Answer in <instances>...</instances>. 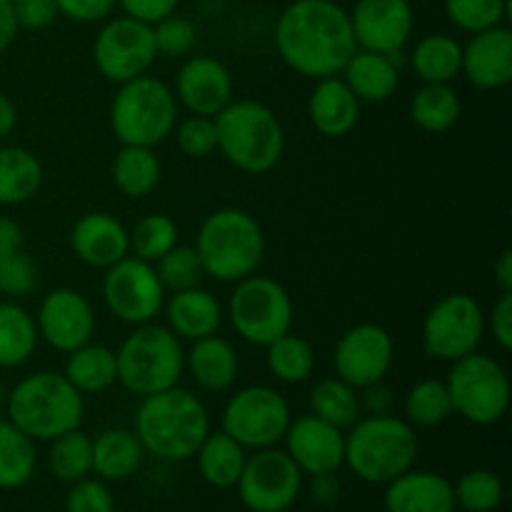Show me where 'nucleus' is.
<instances>
[{"label": "nucleus", "instance_id": "obj_1", "mask_svg": "<svg viewBox=\"0 0 512 512\" xmlns=\"http://www.w3.org/2000/svg\"><path fill=\"white\" fill-rule=\"evenodd\" d=\"M275 50L293 73L320 80L340 75L358 50L350 15L335 0H293L275 23Z\"/></svg>", "mask_w": 512, "mask_h": 512}, {"label": "nucleus", "instance_id": "obj_2", "mask_svg": "<svg viewBox=\"0 0 512 512\" xmlns=\"http://www.w3.org/2000/svg\"><path fill=\"white\" fill-rule=\"evenodd\" d=\"M133 430L145 453L168 463H183L193 458L210 433V415L200 395L175 385L143 398Z\"/></svg>", "mask_w": 512, "mask_h": 512}, {"label": "nucleus", "instance_id": "obj_3", "mask_svg": "<svg viewBox=\"0 0 512 512\" xmlns=\"http://www.w3.org/2000/svg\"><path fill=\"white\" fill-rule=\"evenodd\" d=\"M418 433L398 415H365L345 433V465L370 485H388L418 460Z\"/></svg>", "mask_w": 512, "mask_h": 512}, {"label": "nucleus", "instance_id": "obj_4", "mask_svg": "<svg viewBox=\"0 0 512 512\" xmlns=\"http://www.w3.org/2000/svg\"><path fill=\"white\" fill-rule=\"evenodd\" d=\"M83 398L63 373L38 370L10 390L5 413L30 440L50 443L58 435L80 428L85 415Z\"/></svg>", "mask_w": 512, "mask_h": 512}, {"label": "nucleus", "instance_id": "obj_5", "mask_svg": "<svg viewBox=\"0 0 512 512\" xmlns=\"http://www.w3.org/2000/svg\"><path fill=\"white\" fill-rule=\"evenodd\" d=\"M218 150L233 168L263 175L285 153V130L273 108L260 100H230L218 115Z\"/></svg>", "mask_w": 512, "mask_h": 512}, {"label": "nucleus", "instance_id": "obj_6", "mask_svg": "<svg viewBox=\"0 0 512 512\" xmlns=\"http://www.w3.org/2000/svg\"><path fill=\"white\" fill-rule=\"evenodd\" d=\"M195 253L205 275L218 283H238L258 273L265 255V233L245 210L220 208L200 223Z\"/></svg>", "mask_w": 512, "mask_h": 512}, {"label": "nucleus", "instance_id": "obj_7", "mask_svg": "<svg viewBox=\"0 0 512 512\" xmlns=\"http://www.w3.org/2000/svg\"><path fill=\"white\" fill-rule=\"evenodd\" d=\"M118 383L138 398L163 393L180 385L185 373V350L168 325H135L115 350Z\"/></svg>", "mask_w": 512, "mask_h": 512}, {"label": "nucleus", "instance_id": "obj_8", "mask_svg": "<svg viewBox=\"0 0 512 512\" xmlns=\"http://www.w3.org/2000/svg\"><path fill=\"white\" fill-rule=\"evenodd\" d=\"M178 123V100L173 88L153 75H140L118 85L110 103V128L120 145L155 148Z\"/></svg>", "mask_w": 512, "mask_h": 512}, {"label": "nucleus", "instance_id": "obj_9", "mask_svg": "<svg viewBox=\"0 0 512 512\" xmlns=\"http://www.w3.org/2000/svg\"><path fill=\"white\" fill-rule=\"evenodd\" d=\"M448 393L453 415L473 425H495L510 408V378L503 365L480 350L450 363Z\"/></svg>", "mask_w": 512, "mask_h": 512}, {"label": "nucleus", "instance_id": "obj_10", "mask_svg": "<svg viewBox=\"0 0 512 512\" xmlns=\"http://www.w3.org/2000/svg\"><path fill=\"white\" fill-rule=\"evenodd\" d=\"M228 315L245 343L265 348L293 328V300L278 280L253 273L235 283Z\"/></svg>", "mask_w": 512, "mask_h": 512}, {"label": "nucleus", "instance_id": "obj_11", "mask_svg": "<svg viewBox=\"0 0 512 512\" xmlns=\"http://www.w3.org/2000/svg\"><path fill=\"white\" fill-rule=\"evenodd\" d=\"M290 405L270 385H248L230 395L220 415V430L238 440L245 450L273 448L288 430Z\"/></svg>", "mask_w": 512, "mask_h": 512}, {"label": "nucleus", "instance_id": "obj_12", "mask_svg": "<svg viewBox=\"0 0 512 512\" xmlns=\"http://www.w3.org/2000/svg\"><path fill=\"white\" fill-rule=\"evenodd\" d=\"M485 333V310L468 293H450L428 310L423 320V350L428 358L455 360L480 350Z\"/></svg>", "mask_w": 512, "mask_h": 512}, {"label": "nucleus", "instance_id": "obj_13", "mask_svg": "<svg viewBox=\"0 0 512 512\" xmlns=\"http://www.w3.org/2000/svg\"><path fill=\"white\" fill-rule=\"evenodd\" d=\"M105 308L125 325L153 323L165 305V285L160 283L158 270L148 260L125 255L115 265L105 268L103 285Z\"/></svg>", "mask_w": 512, "mask_h": 512}, {"label": "nucleus", "instance_id": "obj_14", "mask_svg": "<svg viewBox=\"0 0 512 512\" xmlns=\"http://www.w3.org/2000/svg\"><path fill=\"white\" fill-rule=\"evenodd\" d=\"M155 58L158 50H155L153 25L140 23L128 15L105 20L93 40V63L110 83L120 85L148 75Z\"/></svg>", "mask_w": 512, "mask_h": 512}, {"label": "nucleus", "instance_id": "obj_15", "mask_svg": "<svg viewBox=\"0 0 512 512\" xmlns=\"http://www.w3.org/2000/svg\"><path fill=\"white\" fill-rule=\"evenodd\" d=\"M235 490L250 512H285L300 498L303 473L285 450L273 445L248 455Z\"/></svg>", "mask_w": 512, "mask_h": 512}, {"label": "nucleus", "instance_id": "obj_16", "mask_svg": "<svg viewBox=\"0 0 512 512\" xmlns=\"http://www.w3.org/2000/svg\"><path fill=\"white\" fill-rule=\"evenodd\" d=\"M393 358V335L383 325L360 323L340 335L333 350V368L340 380L360 390L388 378Z\"/></svg>", "mask_w": 512, "mask_h": 512}, {"label": "nucleus", "instance_id": "obj_17", "mask_svg": "<svg viewBox=\"0 0 512 512\" xmlns=\"http://www.w3.org/2000/svg\"><path fill=\"white\" fill-rule=\"evenodd\" d=\"M348 15L355 43L363 50L400 55L413 38L415 13L410 0H358Z\"/></svg>", "mask_w": 512, "mask_h": 512}, {"label": "nucleus", "instance_id": "obj_18", "mask_svg": "<svg viewBox=\"0 0 512 512\" xmlns=\"http://www.w3.org/2000/svg\"><path fill=\"white\" fill-rule=\"evenodd\" d=\"M40 340L58 353H73L90 343L95 333V313L90 300L73 288H55L40 300L33 315Z\"/></svg>", "mask_w": 512, "mask_h": 512}, {"label": "nucleus", "instance_id": "obj_19", "mask_svg": "<svg viewBox=\"0 0 512 512\" xmlns=\"http://www.w3.org/2000/svg\"><path fill=\"white\" fill-rule=\"evenodd\" d=\"M285 453L303 475L338 473L345 465V430L308 413L290 420L283 435Z\"/></svg>", "mask_w": 512, "mask_h": 512}, {"label": "nucleus", "instance_id": "obj_20", "mask_svg": "<svg viewBox=\"0 0 512 512\" xmlns=\"http://www.w3.org/2000/svg\"><path fill=\"white\" fill-rule=\"evenodd\" d=\"M173 93L190 115L215 118L233 100V75L213 55H190L175 75Z\"/></svg>", "mask_w": 512, "mask_h": 512}, {"label": "nucleus", "instance_id": "obj_21", "mask_svg": "<svg viewBox=\"0 0 512 512\" xmlns=\"http://www.w3.org/2000/svg\"><path fill=\"white\" fill-rule=\"evenodd\" d=\"M473 88L500 90L512 80V30L508 25H495L483 33L470 35L463 45V68Z\"/></svg>", "mask_w": 512, "mask_h": 512}, {"label": "nucleus", "instance_id": "obj_22", "mask_svg": "<svg viewBox=\"0 0 512 512\" xmlns=\"http://www.w3.org/2000/svg\"><path fill=\"white\" fill-rule=\"evenodd\" d=\"M70 248L80 263L105 270L130 255V233L115 215L85 213L70 228Z\"/></svg>", "mask_w": 512, "mask_h": 512}, {"label": "nucleus", "instance_id": "obj_23", "mask_svg": "<svg viewBox=\"0 0 512 512\" xmlns=\"http://www.w3.org/2000/svg\"><path fill=\"white\" fill-rule=\"evenodd\" d=\"M385 512H458L453 483L445 475L415 470L385 485Z\"/></svg>", "mask_w": 512, "mask_h": 512}, {"label": "nucleus", "instance_id": "obj_24", "mask_svg": "<svg viewBox=\"0 0 512 512\" xmlns=\"http://www.w3.org/2000/svg\"><path fill=\"white\" fill-rule=\"evenodd\" d=\"M360 100L340 75L320 78L308 98V118L325 138H345L360 120Z\"/></svg>", "mask_w": 512, "mask_h": 512}, {"label": "nucleus", "instance_id": "obj_25", "mask_svg": "<svg viewBox=\"0 0 512 512\" xmlns=\"http://www.w3.org/2000/svg\"><path fill=\"white\" fill-rule=\"evenodd\" d=\"M165 325L178 335L180 340H200L218 333L223 323V308L210 290L195 288L178 290L165 300Z\"/></svg>", "mask_w": 512, "mask_h": 512}, {"label": "nucleus", "instance_id": "obj_26", "mask_svg": "<svg viewBox=\"0 0 512 512\" xmlns=\"http://www.w3.org/2000/svg\"><path fill=\"white\" fill-rule=\"evenodd\" d=\"M185 370L200 390L223 393V390L233 388L240 375L238 350L218 333L193 340L190 350L185 353Z\"/></svg>", "mask_w": 512, "mask_h": 512}, {"label": "nucleus", "instance_id": "obj_27", "mask_svg": "<svg viewBox=\"0 0 512 512\" xmlns=\"http://www.w3.org/2000/svg\"><path fill=\"white\" fill-rule=\"evenodd\" d=\"M340 78L348 83L360 103H385L388 98H393L400 85L398 55L358 48L343 65Z\"/></svg>", "mask_w": 512, "mask_h": 512}, {"label": "nucleus", "instance_id": "obj_28", "mask_svg": "<svg viewBox=\"0 0 512 512\" xmlns=\"http://www.w3.org/2000/svg\"><path fill=\"white\" fill-rule=\"evenodd\" d=\"M145 458V448L130 428H108L93 440V473L105 483L133 478Z\"/></svg>", "mask_w": 512, "mask_h": 512}, {"label": "nucleus", "instance_id": "obj_29", "mask_svg": "<svg viewBox=\"0 0 512 512\" xmlns=\"http://www.w3.org/2000/svg\"><path fill=\"white\" fill-rule=\"evenodd\" d=\"M65 380L78 390L80 395L105 393L118 383V363H115V350L103 343H85L68 353L63 368Z\"/></svg>", "mask_w": 512, "mask_h": 512}, {"label": "nucleus", "instance_id": "obj_30", "mask_svg": "<svg viewBox=\"0 0 512 512\" xmlns=\"http://www.w3.org/2000/svg\"><path fill=\"white\" fill-rule=\"evenodd\" d=\"M193 458L205 483L218 490H228L235 488V483H238L245 460H248V450L238 440L225 435L223 430H218V433L210 430L203 443H200V448L195 450Z\"/></svg>", "mask_w": 512, "mask_h": 512}, {"label": "nucleus", "instance_id": "obj_31", "mask_svg": "<svg viewBox=\"0 0 512 512\" xmlns=\"http://www.w3.org/2000/svg\"><path fill=\"white\" fill-rule=\"evenodd\" d=\"M43 185V163L20 145L0 148V205H20L35 198Z\"/></svg>", "mask_w": 512, "mask_h": 512}, {"label": "nucleus", "instance_id": "obj_32", "mask_svg": "<svg viewBox=\"0 0 512 512\" xmlns=\"http://www.w3.org/2000/svg\"><path fill=\"white\" fill-rule=\"evenodd\" d=\"M410 65L423 83H453L463 68V43L448 33L425 35L415 43Z\"/></svg>", "mask_w": 512, "mask_h": 512}, {"label": "nucleus", "instance_id": "obj_33", "mask_svg": "<svg viewBox=\"0 0 512 512\" xmlns=\"http://www.w3.org/2000/svg\"><path fill=\"white\" fill-rule=\"evenodd\" d=\"M110 175H113L115 188L123 195H128V198H145V195L158 188L163 165H160L158 155H155V148L123 145L115 153Z\"/></svg>", "mask_w": 512, "mask_h": 512}, {"label": "nucleus", "instance_id": "obj_34", "mask_svg": "<svg viewBox=\"0 0 512 512\" xmlns=\"http://www.w3.org/2000/svg\"><path fill=\"white\" fill-rule=\"evenodd\" d=\"M38 325L23 305L0 303V370H13L28 363L38 348Z\"/></svg>", "mask_w": 512, "mask_h": 512}, {"label": "nucleus", "instance_id": "obj_35", "mask_svg": "<svg viewBox=\"0 0 512 512\" xmlns=\"http://www.w3.org/2000/svg\"><path fill=\"white\" fill-rule=\"evenodd\" d=\"M463 115V100L450 83H423L410 100V118L425 133H448Z\"/></svg>", "mask_w": 512, "mask_h": 512}, {"label": "nucleus", "instance_id": "obj_36", "mask_svg": "<svg viewBox=\"0 0 512 512\" xmlns=\"http://www.w3.org/2000/svg\"><path fill=\"white\" fill-rule=\"evenodd\" d=\"M38 468L35 440L10 420H0V490H18L33 480Z\"/></svg>", "mask_w": 512, "mask_h": 512}, {"label": "nucleus", "instance_id": "obj_37", "mask_svg": "<svg viewBox=\"0 0 512 512\" xmlns=\"http://www.w3.org/2000/svg\"><path fill=\"white\" fill-rule=\"evenodd\" d=\"M310 413L340 430H348L350 425L363 418L358 390L345 383V380H340L338 375L313 385V390H310Z\"/></svg>", "mask_w": 512, "mask_h": 512}, {"label": "nucleus", "instance_id": "obj_38", "mask_svg": "<svg viewBox=\"0 0 512 512\" xmlns=\"http://www.w3.org/2000/svg\"><path fill=\"white\" fill-rule=\"evenodd\" d=\"M48 470L68 485L93 475V438L75 428L50 440Z\"/></svg>", "mask_w": 512, "mask_h": 512}, {"label": "nucleus", "instance_id": "obj_39", "mask_svg": "<svg viewBox=\"0 0 512 512\" xmlns=\"http://www.w3.org/2000/svg\"><path fill=\"white\" fill-rule=\"evenodd\" d=\"M265 360L275 380L288 385H300L310 380L315 370V350L305 338L293 333L280 335L270 345H265Z\"/></svg>", "mask_w": 512, "mask_h": 512}, {"label": "nucleus", "instance_id": "obj_40", "mask_svg": "<svg viewBox=\"0 0 512 512\" xmlns=\"http://www.w3.org/2000/svg\"><path fill=\"white\" fill-rule=\"evenodd\" d=\"M405 420L413 428H438L453 415V403L445 380H420L405 393Z\"/></svg>", "mask_w": 512, "mask_h": 512}, {"label": "nucleus", "instance_id": "obj_41", "mask_svg": "<svg viewBox=\"0 0 512 512\" xmlns=\"http://www.w3.org/2000/svg\"><path fill=\"white\" fill-rule=\"evenodd\" d=\"M455 505L465 512H495L505 498L503 480L488 468H473L453 483Z\"/></svg>", "mask_w": 512, "mask_h": 512}, {"label": "nucleus", "instance_id": "obj_42", "mask_svg": "<svg viewBox=\"0 0 512 512\" xmlns=\"http://www.w3.org/2000/svg\"><path fill=\"white\" fill-rule=\"evenodd\" d=\"M130 233V253L140 260L155 263L170 248L178 245V225L165 213H150L135 223Z\"/></svg>", "mask_w": 512, "mask_h": 512}, {"label": "nucleus", "instance_id": "obj_43", "mask_svg": "<svg viewBox=\"0 0 512 512\" xmlns=\"http://www.w3.org/2000/svg\"><path fill=\"white\" fill-rule=\"evenodd\" d=\"M445 15L458 30L475 35L503 25L510 18V0H445Z\"/></svg>", "mask_w": 512, "mask_h": 512}, {"label": "nucleus", "instance_id": "obj_44", "mask_svg": "<svg viewBox=\"0 0 512 512\" xmlns=\"http://www.w3.org/2000/svg\"><path fill=\"white\" fill-rule=\"evenodd\" d=\"M155 270H158L160 283L165 285V290H188L200 285V280L205 278L203 263H200L198 253L190 245H175L170 248L163 258L155 260Z\"/></svg>", "mask_w": 512, "mask_h": 512}, {"label": "nucleus", "instance_id": "obj_45", "mask_svg": "<svg viewBox=\"0 0 512 512\" xmlns=\"http://www.w3.org/2000/svg\"><path fill=\"white\" fill-rule=\"evenodd\" d=\"M178 150L188 158H208L218 150V128L215 118L205 115H188L185 120L175 123L173 128Z\"/></svg>", "mask_w": 512, "mask_h": 512}, {"label": "nucleus", "instance_id": "obj_46", "mask_svg": "<svg viewBox=\"0 0 512 512\" xmlns=\"http://www.w3.org/2000/svg\"><path fill=\"white\" fill-rule=\"evenodd\" d=\"M153 38L158 55H165V58H185L195 48V43H198V28H195L193 20L173 13L153 25Z\"/></svg>", "mask_w": 512, "mask_h": 512}, {"label": "nucleus", "instance_id": "obj_47", "mask_svg": "<svg viewBox=\"0 0 512 512\" xmlns=\"http://www.w3.org/2000/svg\"><path fill=\"white\" fill-rule=\"evenodd\" d=\"M38 288V263L23 248L0 258V295L25 298Z\"/></svg>", "mask_w": 512, "mask_h": 512}, {"label": "nucleus", "instance_id": "obj_48", "mask_svg": "<svg viewBox=\"0 0 512 512\" xmlns=\"http://www.w3.org/2000/svg\"><path fill=\"white\" fill-rule=\"evenodd\" d=\"M65 512H115V495L100 478H83L70 483L65 493Z\"/></svg>", "mask_w": 512, "mask_h": 512}, {"label": "nucleus", "instance_id": "obj_49", "mask_svg": "<svg viewBox=\"0 0 512 512\" xmlns=\"http://www.w3.org/2000/svg\"><path fill=\"white\" fill-rule=\"evenodd\" d=\"M20 30H45L60 18L55 0H13Z\"/></svg>", "mask_w": 512, "mask_h": 512}, {"label": "nucleus", "instance_id": "obj_50", "mask_svg": "<svg viewBox=\"0 0 512 512\" xmlns=\"http://www.w3.org/2000/svg\"><path fill=\"white\" fill-rule=\"evenodd\" d=\"M58 13L73 23H100L113 15L118 0H55Z\"/></svg>", "mask_w": 512, "mask_h": 512}, {"label": "nucleus", "instance_id": "obj_51", "mask_svg": "<svg viewBox=\"0 0 512 512\" xmlns=\"http://www.w3.org/2000/svg\"><path fill=\"white\" fill-rule=\"evenodd\" d=\"M485 328L490 330L500 350H512V293H500L490 313L485 315Z\"/></svg>", "mask_w": 512, "mask_h": 512}, {"label": "nucleus", "instance_id": "obj_52", "mask_svg": "<svg viewBox=\"0 0 512 512\" xmlns=\"http://www.w3.org/2000/svg\"><path fill=\"white\" fill-rule=\"evenodd\" d=\"M180 0H118V8L128 18L140 20V23L155 25L158 20L178 13Z\"/></svg>", "mask_w": 512, "mask_h": 512}, {"label": "nucleus", "instance_id": "obj_53", "mask_svg": "<svg viewBox=\"0 0 512 512\" xmlns=\"http://www.w3.org/2000/svg\"><path fill=\"white\" fill-rule=\"evenodd\" d=\"M360 410L365 415H390L395 408V393L393 388L385 385V380L380 383L368 385V388H360Z\"/></svg>", "mask_w": 512, "mask_h": 512}, {"label": "nucleus", "instance_id": "obj_54", "mask_svg": "<svg viewBox=\"0 0 512 512\" xmlns=\"http://www.w3.org/2000/svg\"><path fill=\"white\" fill-rule=\"evenodd\" d=\"M310 493H313L315 503L320 505H335L340 498V480L335 473H328V475H313V488H310Z\"/></svg>", "mask_w": 512, "mask_h": 512}, {"label": "nucleus", "instance_id": "obj_55", "mask_svg": "<svg viewBox=\"0 0 512 512\" xmlns=\"http://www.w3.org/2000/svg\"><path fill=\"white\" fill-rule=\"evenodd\" d=\"M18 33L20 28L15 20L13 0H0V53H5L15 43Z\"/></svg>", "mask_w": 512, "mask_h": 512}, {"label": "nucleus", "instance_id": "obj_56", "mask_svg": "<svg viewBox=\"0 0 512 512\" xmlns=\"http://www.w3.org/2000/svg\"><path fill=\"white\" fill-rule=\"evenodd\" d=\"M23 248V230L13 218L0 215V258Z\"/></svg>", "mask_w": 512, "mask_h": 512}, {"label": "nucleus", "instance_id": "obj_57", "mask_svg": "<svg viewBox=\"0 0 512 512\" xmlns=\"http://www.w3.org/2000/svg\"><path fill=\"white\" fill-rule=\"evenodd\" d=\"M493 278L500 293H512V250L505 248L493 263Z\"/></svg>", "mask_w": 512, "mask_h": 512}, {"label": "nucleus", "instance_id": "obj_58", "mask_svg": "<svg viewBox=\"0 0 512 512\" xmlns=\"http://www.w3.org/2000/svg\"><path fill=\"white\" fill-rule=\"evenodd\" d=\"M15 125H18V108H15L8 95L0 93V140L8 138Z\"/></svg>", "mask_w": 512, "mask_h": 512}, {"label": "nucleus", "instance_id": "obj_59", "mask_svg": "<svg viewBox=\"0 0 512 512\" xmlns=\"http://www.w3.org/2000/svg\"><path fill=\"white\" fill-rule=\"evenodd\" d=\"M5 403H8V390H5L3 383H0V415H3Z\"/></svg>", "mask_w": 512, "mask_h": 512}]
</instances>
